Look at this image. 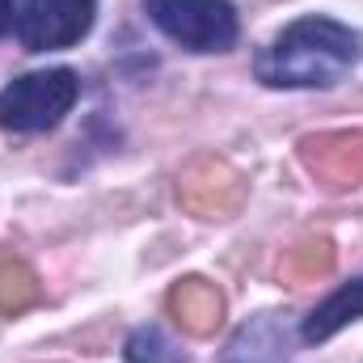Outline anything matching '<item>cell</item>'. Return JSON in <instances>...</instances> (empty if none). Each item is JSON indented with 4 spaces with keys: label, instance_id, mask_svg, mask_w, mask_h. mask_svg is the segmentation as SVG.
<instances>
[{
    "label": "cell",
    "instance_id": "4",
    "mask_svg": "<svg viewBox=\"0 0 363 363\" xmlns=\"http://www.w3.org/2000/svg\"><path fill=\"white\" fill-rule=\"evenodd\" d=\"M97 0H26L17 13V38L26 51H68L93 30Z\"/></svg>",
    "mask_w": 363,
    "mask_h": 363
},
{
    "label": "cell",
    "instance_id": "7",
    "mask_svg": "<svg viewBox=\"0 0 363 363\" xmlns=\"http://www.w3.org/2000/svg\"><path fill=\"white\" fill-rule=\"evenodd\" d=\"M165 308L190 338H211L224 321V291L207 279H182V283H174Z\"/></svg>",
    "mask_w": 363,
    "mask_h": 363
},
{
    "label": "cell",
    "instance_id": "9",
    "mask_svg": "<svg viewBox=\"0 0 363 363\" xmlns=\"http://www.w3.org/2000/svg\"><path fill=\"white\" fill-rule=\"evenodd\" d=\"M359 317H363V279H355V283L338 287L330 300H321V304L308 313L300 338H304V342H325V338H334L347 321H359Z\"/></svg>",
    "mask_w": 363,
    "mask_h": 363
},
{
    "label": "cell",
    "instance_id": "3",
    "mask_svg": "<svg viewBox=\"0 0 363 363\" xmlns=\"http://www.w3.org/2000/svg\"><path fill=\"white\" fill-rule=\"evenodd\" d=\"M152 26L194 55L228 51L241 34L237 9L228 0H144Z\"/></svg>",
    "mask_w": 363,
    "mask_h": 363
},
{
    "label": "cell",
    "instance_id": "5",
    "mask_svg": "<svg viewBox=\"0 0 363 363\" xmlns=\"http://www.w3.org/2000/svg\"><path fill=\"white\" fill-rule=\"evenodd\" d=\"M178 194L194 216H203V220H224V216H233V211L245 203V182H241V174H237L233 165L207 157V161H194V165L182 174Z\"/></svg>",
    "mask_w": 363,
    "mask_h": 363
},
{
    "label": "cell",
    "instance_id": "8",
    "mask_svg": "<svg viewBox=\"0 0 363 363\" xmlns=\"http://www.w3.org/2000/svg\"><path fill=\"white\" fill-rule=\"evenodd\" d=\"M287 355H291V325L279 313H258L233 334L224 363H287Z\"/></svg>",
    "mask_w": 363,
    "mask_h": 363
},
{
    "label": "cell",
    "instance_id": "1",
    "mask_svg": "<svg viewBox=\"0 0 363 363\" xmlns=\"http://www.w3.org/2000/svg\"><path fill=\"white\" fill-rule=\"evenodd\" d=\"M363 60V34L334 17H300L258 51L254 72L267 89H334Z\"/></svg>",
    "mask_w": 363,
    "mask_h": 363
},
{
    "label": "cell",
    "instance_id": "11",
    "mask_svg": "<svg viewBox=\"0 0 363 363\" xmlns=\"http://www.w3.org/2000/svg\"><path fill=\"white\" fill-rule=\"evenodd\" d=\"M38 296H43L38 274L30 271L26 262H0V313L4 317H17V313L34 308Z\"/></svg>",
    "mask_w": 363,
    "mask_h": 363
},
{
    "label": "cell",
    "instance_id": "13",
    "mask_svg": "<svg viewBox=\"0 0 363 363\" xmlns=\"http://www.w3.org/2000/svg\"><path fill=\"white\" fill-rule=\"evenodd\" d=\"M13 13H17V0H0V38L17 26V17H13Z\"/></svg>",
    "mask_w": 363,
    "mask_h": 363
},
{
    "label": "cell",
    "instance_id": "6",
    "mask_svg": "<svg viewBox=\"0 0 363 363\" xmlns=\"http://www.w3.org/2000/svg\"><path fill=\"white\" fill-rule=\"evenodd\" d=\"M308 174L334 190H351L363 182V131H321L300 144Z\"/></svg>",
    "mask_w": 363,
    "mask_h": 363
},
{
    "label": "cell",
    "instance_id": "2",
    "mask_svg": "<svg viewBox=\"0 0 363 363\" xmlns=\"http://www.w3.org/2000/svg\"><path fill=\"white\" fill-rule=\"evenodd\" d=\"M81 97V77L72 68H43L9 81L0 89V127L13 135H38L64 123Z\"/></svg>",
    "mask_w": 363,
    "mask_h": 363
},
{
    "label": "cell",
    "instance_id": "10",
    "mask_svg": "<svg viewBox=\"0 0 363 363\" xmlns=\"http://www.w3.org/2000/svg\"><path fill=\"white\" fill-rule=\"evenodd\" d=\"M330 271H334V241L330 237H308L296 250H287L279 262V279H287V283H313V279H325Z\"/></svg>",
    "mask_w": 363,
    "mask_h": 363
},
{
    "label": "cell",
    "instance_id": "12",
    "mask_svg": "<svg viewBox=\"0 0 363 363\" xmlns=\"http://www.w3.org/2000/svg\"><path fill=\"white\" fill-rule=\"evenodd\" d=\"M127 363H186V355L157 325H144L127 338Z\"/></svg>",
    "mask_w": 363,
    "mask_h": 363
}]
</instances>
